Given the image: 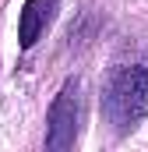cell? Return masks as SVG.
Listing matches in <instances>:
<instances>
[{"label":"cell","mask_w":148,"mask_h":152,"mask_svg":"<svg viewBox=\"0 0 148 152\" xmlns=\"http://www.w3.org/2000/svg\"><path fill=\"white\" fill-rule=\"evenodd\" d=\"M106 113L120 131H131L148 113V67H120L106 88Z\"/></svg>","instance_id":"1"},{"label":"cell","mask_w":148,"mask_h":152,"mask_svg":"<svg viewBox=\"0 0 148 152\" xmlns=\"http://www.w3.org/2000/svg\"><path fill=\"white\" fill-rule=\"evenodd\" d=\"M78 117H81V99H78V81H64V88L57 92L49 117H46V149L64 152L78 138Z\"/></svg>","instance_id":"2"},{"label":"cell","mask_w":148,"mask_h":152,"mask_svg":"<svg viewBox=\"0 0 148 152\" xmlns=\"http://www.w3.org/2000/svg\"><path fill=\"white\" fill-rule=\"evenodd\" d=\"M57 11H60V0H25L21 14H18V42H21V50H32L39 42V36L57 18Z\"/></svg>","instance_id":"3"}]
</instances>
